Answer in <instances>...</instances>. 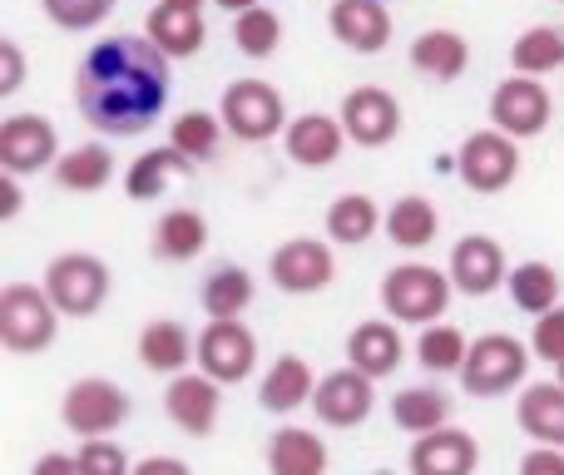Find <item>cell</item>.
Listing matches in <instances>:
<instances>
[{
	"label": "cell",
	"instance_id": "cell-34",
	"mask_svg": "<svg viewBox=\"0 0 564 475\" xmlns=\"http://www.w3.org/2000/svg\"><path fill=\"white\" fill-rule=\"evenodd\" d=\"M466 352H470V337L460 327H451V322H426L416 337V367H426L431 377H460Z\"/></svg>",
	"mask_w": 564,
	"mask_h": 475
},
{
	"label": "cell",
	"instance_id": "cell-30",
	"mask_svg": "<svg viewBox=\"0 0 564 475\" xmlns=\"http://www.w3.org/2000/svg\"><path fill=\"white\" fill-rule=\"evenodd\" d=\"M397 248H406V252H421V248H431L441 234V214H436V204H431L426 194H401L397 204L387 208V228H381Z\"/></svg>",
	"mask_w": 564,
	"mask_h": 475
},
{
	"label": "cell",
	"instance_id": "cell-27",
	"mask_svg": "<svg viewBox=\"0 0 564 475\" xmlns=\"http://www.w3.org/2000/svg\"><path fill=\"white\" fill-rule=\"evenodd\" d=\"M387 228V214L371 194H337L327 204V238L337 248H367Z\"/></svg>",
	"mask_w": 564,
	"mask_h": 475
},
{
	"label": "cell",
	"instance_id": "cell-43",
	"mask_svg": "<svg viewBox=\"0 0 564 475\" xmlns=\"http://www.w3.org/2000/svg\"><path fill=\"white\" fill-rule=\"evenodd\" d=\"M520 471L525 475H564V446H545V441H535V451H525Z\"/></svg>",
	"mask_w": 564,
	"mask_h": 475
},
{
	"label": "cell",
	"instance_id": "cell-40",
	"mask_svg": "<svg viewBox=\"0 0 564 475\" xmlns=\"http://www.w3.org/2000/svg\"><path fill=\"white\" fill-rule=\"evenodd\" d=\"M75 456H79V475H124V471H134L124 451H119L115 441H105V436L79 441Z\"/></svg>",
	"mask_w": 564,
	"mask_h": 475
},
{
	"label": "cell",
	"instance_id": "cell-4",
	"mask_svg": "<svg viewBox=\"0 0 564 475\" xmlns=\"http://www.w3.org/2000/svg\"><path fill=\"white\" fill-rule=\"evenodd\" d=\"M530 342L510 337V332H486V337L470 342L466 352V367H460V391L476 401L490 397H506V391L525 387L530 377Z\"/></svg>",
	"mask_w": 564,
	"mask_h": 475
},
{
	"label": "cell",
	"instance_id": "cell-13",
	"mask_svg": "<svg viewBox=\"0 0 564 475\" xmlns=\"http://www.w3.org/2000/svg\"><path fill=\"white\" fill-rule=\"evenodd\" d=\"M164 411L184 436L204 441L218 431V417H224V381L208 377L204 367L198 371H178L169 377V391H164Z\"/></svg>",
	"mask_w": 564,
	"mask_h": 475
},
{
	"label": "cell",
	"instance_id": "cell-50",
	"mask_svg": "<svg viewBox=\"0 0 564 475\" xmlns=\"http://www.w3.org/2000/svg\"><path fill=\"white\" fill-rule=\"evenodd\" d=\"M555 6H564V0H555Z\"/></svg>",
	"mask_w": 564,
	"mask_h": 475
},
{
	"label": "cell",
	"instance_id": "cell-37",
	"mask_svg": "<svg viewBox=\"0 0 564 475\" xmlns=\"http://www.w3.org/2000/svg\"><path fill=\"white\" fill-rule=\"evenodd\" d=\"M224 134H228L224 115H208V109H184V115L169 125V144H174L178 154H188L194 164L214 159L218 144H224Z\"/></svg>",
	"mask_w": 564,
	"mask_h": 475
},
{
	"label": "cell",
	"instance_id": "cell-10",
	"mask_svg": "<svg viewBox=\"0 0 564 475\" xmlns=\"http://www.w3.org/2000/svg\"><path fill=\"white\" fill-rule=\"evenodd\" d=\"M550 115H555V99L540 85V75H520L510 69V79H500L496 95H490V125L506 129L510 139H540L550 129Z\"/></svg>",
	"mask_w": 564,
	"mask_h": 475
},
{
	"label": "cell",
	"instance_id": "cell-45",
	"mask_svg": "<svg viewBox=\"0 0 564 475\" xmlns=\"http://www.w3.org/2000/svg\"><path fill=\"white\" fill-rule=\"evenodd\" d=\"M184 471H188V461H174V456H149L134 466V475H184Z\"/></svg>",
	"mask_w": 564,
	"mask_h": 475
},
{
	"label": "cell",
	"instance_id": "cell-26",
	"mask_svg": "<svg viewBox=\"0 0 564 475\" xmlns=\"http://www.w3.org/2000/svg\"><path fill=\"white\" fill-rule=\"evenodd\" d=\"M188 174H194V159L178 154L174 144L144 149V154L124 169V194L134 198V204H154L159 194H169V184H174V179H188Z\"/></svg>",
	"mask_w": 564,
	"mask_h": 475
},
{
	"label": "cell",
	"instance_id": "cell-32",
	"mask_svg": "<svg viewBox=\"0 0 564 475\" xmlns=\"http://www.w3.org/2000/svg\"><path fill=\"white\" fill-rule=\"evenodd\" d=\"M258 298V282L248 268H238V262H224V268H214L204 278V288H198V302H204L208 317H243L248 307H253Z\"/></svg>",
	"mask_w": 564,
	"mask_h": 475
},
{
	"label": "cell",
	"instance_id": "cell-42",
	"mask_svg": "<svg viewBox=\"0 0 564 475\" xmlns=\"http://www.w3.org/2000/svg\"><path fill=\"white\" fill-rule=\"evenodd\" d=\"M25 85V50L20 40H0V95H15Z\"/></svg>",
	"mask_w": 564,
	"mask_h": 475
},
{
	"label": "cell",
	"instance_id": "cell-1",
	"mask_svg": "<svg viewBox=\"0 0 564 475\" xmlns=\"http://www.w3.org/2000/svg\"><path fill=\"white\" fill-rule=\"evenodd\" d=\"M174 89V55L149 35H105L75 65V109L105 139H139L159 125Z\"/></svg>",
	"mask_w": 564,
	"mask_h": 475
},
{
	"label": "cell",
	"instance_id": "cell-17",
	"mask_svg": "<svg viewBox=\"0 0 564 475\" xmlns=\"http://www.w3.org/2000/svg\"><path fill=\"white\" fill-rule=\"evenodd\" d=\"M451 282H456V292H466V298H490V292L506 288L510 278V262H506V248H500L490 234H466L451 248Z\"/></svg>",
	"mask_w": 564,
	"mask_h": 475
},
{
	"label": "cell",
	"instance_id": "cell-47",
	"mask_svg": "<svg viewBox=\"0 0 564 475\" xmlns=\"http://www.w3.org/2000/svg\"><path fill=\"white\" fill-rule=\"evenodd\" d=\"M218 10H228V15H238V10H248V6H258V0H214Z\"/></svg>",
	"mask_w": 564,
	"mask_h": 475
},
{
	"label": "cell",
	"instance_id": "cell-33",
	"mask_svg": "<svg viewBox=\"0 0 564 475\" xmlns=\"http://www.w3.org/2000/svg\"><path fill=\"white\" fill-rule=\"evenodd\" d=\"M506 292H510V302H516L520 312H530V317H540V312H550V307H555V302H560L564 282H560V272L550 268V262L530 258V262H516V268H510Z\"/></svg>",
	"mask_w": 564,
	"mask_h": 475
},
{
	"label": "cell",
	"instance_id": "cell-39",
	"mask_svg": "<svg viewBox=\"0 0 564 475\" xmlns=\"http://www.w3.org/2000/svg\"><path fill=\"white\" fill-rule=\"evenodd\" d=\"M119 0H40V10L50 15V25L59 30H99L109 15H115Z\"/></svg>",
	"mask_w": 564,
	"mask_h": 475
},
{
	"label": "cell",
	"instance_id": "cell-20",
	"mask_svg": "<svg viewBox=\"0 0 564 475\" xmlns=\"http://www.w3.org/2000/svg\"><path fill=\"white\" fill-rule=\"evenodd\" d=\"M347 361L367 377H391L406 361V342H401V322L397 317H367L347 332Z\"/></svg>",
	"mask_w": 564,
	"mask_h": 475
},
{
	"label": "cell",
	"instance_id": "cell-44",
	"mask_svg": "<svg viewBox=\"0 0 564 475\" xmlns=\"http://www.w3.org/2000/svg\"><path fill=\"white\" fill-rule=\"evenodd\" d=\"M20 208H25V194H20V174L0 169V224L20 218Z\"/></svg>",
	"mask_w": 564,
	"mask_h": 475
},
{
	"label": "cell",
	"instance_id": "cell-14",
	"mask_svg": "<svg viewBox=\"0 0 564 475\" xmlns=\"http://www.w3.org/2000/svg\"><path fill=\"white\" fill-rule=\"evenodd\" d=\"M312 411H317V421L332 431L361 427V421H371V411H377V377L357 371L351 361L341 371H327V377L317 381V391H312Z\"/></svg>",
	"mask_w": 564,
	"mask_h": 475
},
{
	"label": "cell",
	"instance_id": "cell-38",
	"mask_svg": "<svg viewBox=\"0 0 564 475\" xmlns=\"http://www.w3.org/2000/svg\"><path fill=\"white\" fill-rule=\"evenodd\" d=\"M234 45L243 50L248 60H273L278 45H282V20L278 10L268 6H248L234 15Z\"/></svg>",
	"mask_w": 564,
	"mask_h": 475
},
{
	"label": "cell",
	"instance_id": "cell-21",
	"mask_svg": "<svg viewBox=\"0 0 564 475\" xmlns=\"http://www.w3.org/2000/svg\"><path fill=\"white\" fill-rule=\"evenodd\" d=\"M194 352H198L194 332H188L178 317L144 322V332H139V342H134L139 367L154 371V377H178V371H188L194 367Z\"/></svg>",
	"mask_w": 564,
	"mask_h": 475
},
{
	"label": "cell",
	"instance_id": "cell-22",
	"mask_svg": "<svg viewBox=\"0 0 564 475\" xmlns=\"http://www.w3.org/2000/svg\"><path fill=\"white\" fill-rule=\"evenodd\" d=\"M312 391H317L312 367L297 352H282L273 367L263 371V381H258V407L273 411V417H292L297 407H312Z\"/></svg>",
	"mask_w": 564,
	"mask_h": 475
},
{
	"label": "cell",
	"instance_id": "cell-15",
	"mask_svg": "<svg viewBox=\"0 0 564 475\" xmlns=\"http://www.w3.org/2000/svg\"><path fill=\"white\" fill-rule=\"evenodd\" d=\"M341 125H347V139L357 149H387L391 139L401 134V105L391 89L381 85H357L341 95L337 105Z\"/></svg>",
	"mask_w": 564,
	"mask_h": 475
},
{
	"label": "cell",
	"instance_id": "cell-11",
	"mask_svg": "<svg viewBox=\"0 0 564 475\" xmlns=\"http://www.w3.org/2000/svg\"><path fill=\"white\" fill-rule=\"evenodd\" d=\"M55 159H59L55 119H45L40 109H20V115L0 119V169L30 179L55 169Z\"/></svg>",
	"mask_w": 564,
	"mask_h": 475
},
{
	"label": "cell",
	"instance_id": "cell-23",
	"mask_svg": "<svg viewBox=\"0 0 564 475\" xmlns=\"http://www.w3.org/2000/svg\"><path fill=\"white\" fill-rule=\"evenodd\" d=\"M406 55H411V69L426 75V79H436V85H451V79H460L470 69L466 35H460V30H446V25L421 30V35L411 40Z\"/></svg>",
	"mask_w": 564,
	"mask_h": 475
},
{
	"label": "cell",
	"instance_id": "cell-24",
	"mask_svg": "<svg viewBox=\"0 0 564 475\" xmlns=\"http://www.w3.org/2000/svg\"><path fill=\"white\" fill-rule=\"evenodd\" d=\"M516 421L530 441L564 446V381L550 377V381H530V387H520Z\"/></svg>",
	"mask_w": 564,
	"mask_h": 475
},
{
	"label": "cell",
	"instance_id": "cell-48",
	"mask_svg": "<svg viewBox=\"0 0 564 475\" xmlns=\"http://www.w3.org/2000/svg\"><path fill=\"white\" fill-rule=\"evenodd\" d=\"M169 6H184V10H204V6H214V0H169Z\"/></svg>",
	"mask_w": 564,
	"mask_h": 475
},
{
	"label": "cell",
	"instance_id": "cell-9",
	"mask_svg": "<svg viewBox=\"0 0 564 475\" xmlns=\"http://www.w3.org/2000/svg\"><path fill=\"white\" fill-rule=\"evenodd\" d=\"M268 278H273V288L288 292V298H317V292H327L332 282H337L332 238L317 242V238L297 234V238L278 242L273 258H268Z\"/></svg>",
	"mask_w": 564,
	"mask_h": 475
},
{
	"label": "cell",
	"instance_id": "cell-28",
	"mask_svg": "<svg viewBox=\"0 0 564 475\" xmlns=\"http://www.w3.org/2000/svg\"><path fill=\"white\" fill-rule=\"evenodd\" d=\"M55 184L65 188V194H99V188L115 184V154H109V144H75V149H59L55 159Z\"/></svg>",
	"mask_w": 564,
	"mask_h": 475
},
{
	"label": "cell",
	"instance_id": "cell-31",
	"mask_svg": "<svg viewBox=\"0 0 564 475\" xmlns=\"http://www.w3.org/2000/svg\"><path fill=\"white\" fill-rule=\"evenodd\" d=\"M208 248V218L198 208H169L154 224V258L159 262H194Z\"/></svg>",
	"mask_w": 564,
	"mask_h": 475
},
{
	"label": "cell",
	"instance_id": "cell-12",
	"mask_svg": "<svg viewBox=\"0 0 564 475\" xmlns=\"http://www.w3.org/2000/svg\"><path fill=\"white\" fill-rule=\"evenodd\" d=\"M198 367L208 377H218L224 387L253 377L258 367V337L243 327V317H208V327L198 332Z\"/></svg>",
	"mask_w": 564,
	"mask_h": 475
},
{
	"label": "cell",
	"instance_id": "cell-18",
	"mask_svg": "<svg viewBox=\"0 0 564 475\" xmlns=\"http://www.w3.org/2000/svg\"><path fill=\"white\" fill-rule=\"evenodd\" d=\"M327 30L351 55H381L391 45V10L387 0H332Z\"/></svg>",
	"mask_w": 564,
	"mask_h": 475
},
{
	"label": "cell",
	"instance_id": "cell-29",
	"mask_svg": "<svg viewBox=\"0 0 564 475\" xmlns=\"http://www.w3.org/2000/svg\"><path fill=\"white\" fill-rule=\"evenodd\" d=\"M268 471L278 475H322L327 471V441L307 427H278L268 436Z\"/></svg>",
	"mask_w": 564,
	"mask_h": 475
},
{
	"label": "cell",
	"instance_id": "cell-2",
	"mask_svg": "<svg viewBox=\"0 0 564 475\" xmlns=\"http://www.w3.org/2000/svg\"><path fill=\"white\" fill-rule=\"evenodd\" d=\"M381 312L406 327H426V322H441L456 298V282H451V268H431V262H397V268L381 272Z\"/></svg>",
	"mask_w": 564,
	"mask_h": 475
},
{
	"label": "cell",
	"instance_id": "cell-8",
	"mask_svg": "<svg viewBox=\"0 0 564 475\" xmlns=\"http://www.w3.org/2000/svg\"><path fill=\"white\" fill-rule=\"evenodd\" d=\"M456 174L470 194H506L520 174V139H510L496 125L476 129L456 149Z\"/></svg>",
	"mask_w": 564,
	"mask_h": 475
},
{
	"label": "cell",
	"instance_id": "cell-25",
	"mask_svg": "<svg viewBox=\"0 0 564 475\" xmlns=\"http://www.w3.org/2000/svg\"><path fill=\"white\" fill-rule=\"evenodd\" d=\"M144 35L174 60H188V55H198V50L208 45L204 10H184V6H169V0H159V6L149 10Z\"/></svg>",
	"mask_w": 564,
	"mask_h": 475
},
{
	"label": "cell",
	"instance_id": "cell-16",
	"mask_svg": "<svg viewBox=\"0 0 564 475\" xmlns=\"http://www.w3.org/2000/svg\"><path fill=\"white\" fill-rule=\"evenodd\" d=\"M347 144L351 139L341 115H322V109H307V115L288 119V129H282V149L297 169H332Z\"/></svg>",
	"mask_w": 564,
	"mask_h": 475
},
{
	"label": "cell",
	"instance_id": "cell-6",
	"mask_svg": "<svg viewBox=\"0 0 564 475\" xmlns=\"http://www.w3.org/2000/svg\"><path fill=\"white\" fill-rule=\"evenodd\" d=\"M40 282H45V292L55 298V307L65 317H95L109 302V288H115L109 262L99 252H59V258H50Z\"/></svg>",
	"mask_w": 564,
	"mask_h": 475
},
{
	"label": "cell",
	"instance_id": "cell-5",
	"mask_svg": "<svg viewBox=\"0 0 564 475\" xmlns=\"http://www.w3.org/2000/svg\"><path fill=\"white\" fill-rule=\"evenodd\" d=\"M129 411H134L129 391L109 377H79V381H69L65 397H59V421H65V431L79 441L115 436L129 421Z\"/></svg>",
	"mask_w": 564,
	"mask_h": 475
},
{
	"label": "cell",
	"instance_id": "cell-49",
	"mask_svg": "<svg viewBox=\"0 0 564 475\" xmlns=\"http://www.w3.org/2000/svg\"><path fill=\"white\" fill-rule=\"evenodd\" d=\"M555 377H560V381H564V357H560V361H555Z\"/></svg>",
	"mask_w": 564,
	"mask_h": 475
},
{
	"label": "cell",
	"instance_id": "cell-46",
	"mask_svg": "<svg viewBox=\"0 0 564 475\" xmlns=\"http://www.w3.org/2000/svg\"><path fill=\"white\" fill-rule=\"evenodd\" d=\"M40 475H55V471H79V456H59V451H45V456L35 461Z\"/></svg>",
	"mask_w": 564,
	"mask_h": 475
},
{
	"label": "cell",
	"instance_id": "cell-41",
	"mask_svg": "<svg viewBox=\"0 0 564 475\" xmlns=\"http://www.w3.org/2000/svg\"><path fill=\"white\" fill-rule=\"evenodd\" d=\"M530 352H535V361H550V367L564 357V302H555L550 312H540V317H535Z\"/></svg>",
	"mask_w": 564,
	"mask_h": 475
},
{
	"label": "cell",
	"instance_id": "cell-35",
	"mask_svg": "<svg viewBox=\"0 0 564 475\" xmlns=\"http://www.w3.org/2000/svg\"><path fill=\"white\" fill-rule=\"evenodd\" d=\"M510 69H520V75H555L564 69V25H530L516 35V45H510Z\"/></svg>",
	"mask_w": 564,
	"mask_h": 475
},
{
	"label": "cell",
	"instance_id": "cell-19",
	"mask_svg": "<svg viewBox=\"0 0 564 475\" xmlns=\"http://www.w3.org/2000/svg\"><path fill=\"white\" fill-rule=\"evenodd\" d=\"M406 466L416 475H470L480 466V446L466 427H436V431H421L411 441V456Z\"/></svg>",
	"mask_w": 564,
	"mask_h": 475
},
{
	"label": "cell",
	"instance_id": "cell-7",
	"mask_svg": "<svg viewBox=\"0 0 564 475\" xmlns=\"http://www.w3.org/2000/svg\"><path fill=\"white\" fill-rule=\"evenodd\" d=\"M218 115L238 144H268L288 129V99L268 79H234L218 99Z\"/></svg>",
	"mask_w": 564,
	"mask_h": 475
},
{
	"label": "cell",
	"instance_id": "cell-36",
	"mask_svg": "<svg viewBox=\"0 0 564 475\" xmlns=\"http://www.w3.org/2000/svg\"><path fill=\"white\" fill-rule=\"evenodd\" d=\"M391 421H397L406 436L436 431L451 421V397L441 387H401L397 397H391Z\"/></svg>",
	"mask_w": 564,
	"mask_h": 475
},
{
	"label": "cell",
	"instance_id": "cell-3",
	"mask_svg": "<svg viewBox=\"0 0 564 475\" xmlns=\"http://www.w3.org/2000/svg\"><path fill=\"white\" fill-rule=\"evenodd\" d=\"M65 312L55 307V298L45 292V282H6L0 288V347L15 357H35L50 352L59 337Z\"/></svg>",
	"mask_w": 564,
	"mask_h": 475
}]
</instances>
